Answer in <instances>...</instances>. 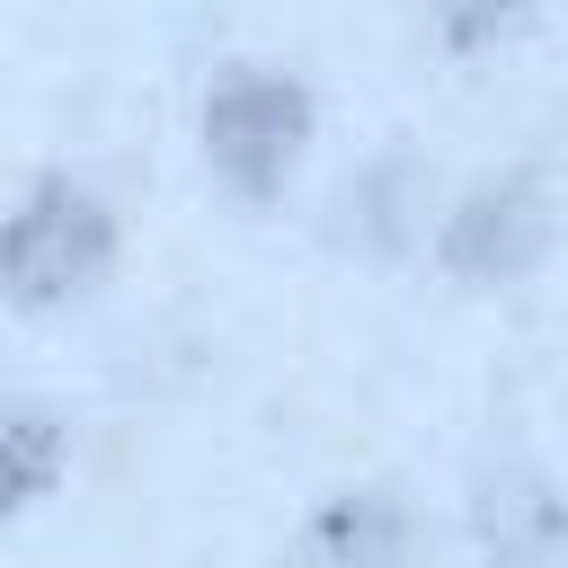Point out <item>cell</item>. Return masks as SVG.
<instances>
[{
	"mask_svg": "<svg viewBox=\"0 0 568 568\" xmlns=\"http://www.w3.org/2000/svg\"><path fill=\"white\" fill-rule=\"evenodd\" d=\"M470 532L497 568H550L568 550V488L506 462V470H479L470 479Z\"/></svg>",
	"mask_w": 568,
	"mask_h": 568,
	"instance_id": "cell-4",
	"label": "cell"
},
{
	"mask_svg": "<svg viewBox=\"0 0 568 568\" xmlns=\"http://www.w3.org/2000/svg\"><path fill=\"white\" fill-rule=\"evenodd\" d=\"M0 453H9V506H36V497H53V479L71 470V426H62L44 399H9Z\"/></svg>",
	"mask_w": 568,
	"mask_h": 568,
	"instance_id": "cell-6",
	"label": "cell"
},
{
	"mask_svg": "<svg viewBox=\"0 0 568 568\" xmlns=\"http://www.w3.org/2000/svg\"><path fill=\"white\" fill-rule=\"evenodd\" d=\"M550 257V195L532 169H506V178H479L444 222H435V266L453 284H524L532 266Z\"/></svg>",
	"mask_w": 568,
	"mask_h": 568,
	"instance_id": "cell-3",
	"label": "cell"
},
{
	"mask_svg": "<svg viewBox=\"0 0 568 568\" xmlns=\"http://www.w3.org/2000/svg\"><path fill=\"white\" fill-rule=\"evenodd\" d=\"M417 559V515L390 497V488H346V497H328L302 532H293V550H284V568H408Z\"/></svg>",
	"mask_w": 568,
	"mask_h": 568,
	"instance_id": "cell-5",
	"label": "cell"
},
{
	"mask_svg": "<svg viewBox=\"0 0 568 568\" xmlns=\"http://www.w3.org/2000/svg\"><path fill=\"white\" fill-rule=\"evenodd\" d=\"M0 266H9V302L18 311H71L89 302L106 275H115V213L98 186L80 178H36L9 213V240H0Z\"/></svg>",
	"mask_w": 568,
	"mask_h": 568,
	"instance_id": "cell-1",
	"label": "cell"
},
{
	"mask_svg": "<svg viewBox=\"0 0 568 568\" xmlns=\"http://www.w3.org/2000/svg\"><path fill=\"white\" fill-rule=\"evenodd\" d=\"M302 142H311V89L293 71L231 62L204 89V169L240 204H275L284 178L302 169Z\"/></svg>",
	"mask_w": 568,
	"mask_h": 568,
	"instance_id": "cell-2",
	"label": "cell"
}]
</instances>
